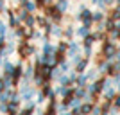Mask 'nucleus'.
Returning a JSON list of instances; mask_svg holds the SVG:
<instances>
[{"label": "nucleus", "mask_w": 120, "mask_h": 115, "mask_svg": "<svg viewBox=\"0 0 120 115\" xmlns=\"http://www.w3.org/2000/svg\"><path fill=\"white\" fill-rule=\"evenodd\" d=\"M18 45H16V56L20 58V59H25L29 61L32 56L38 52V47L32 43L30 40H25V38H20V40L16 41Z\"/></svg>", "instance_id": "nucleus-1"}, {"label": "nucleus", "mask_w": 120, "mask_h": 115, "mask_svg": "<svg viewBox=\"0 0 120 115\" xmlns=\"http://www.w3.org/2000/svg\"><path fill=\"white\" fill-rule=\"evenodd\" d=\"M75 22H79V24H84L88 27H93L95 25V20H93V11L90 7H86L84 4H79V11L74 15Z\"/></svg>", "instance_id": "nucleus-2"}, {"label": "nucleus", "mask_w": 120, "mask_h": 115, "mask_svg": "<svg viewBox=\"0 0 120 115\" xmlns=\"http://www.w3.org/2000/svg\"><path fill=\"white\" fill-rule=\"evenodd\" d=\"M41 13H45L52 24H65V16H66V13H63V11L59 9V5L56 4V2H54V4H49L45 9L41 11Z\"/></svg>", "instance_id": "nucleus-3"}, {"label": "nucleus", "mask_w": 120, "mask_h": 115, "mask_svg": "<svg viewBox=\"0 0 120 115\" xmlns=\"http://www.w3.org/2000/svg\"><path fill=\"white\" fill-rule=\"evenodd\" d=\"M116 52H118V45L115 43V40L108 38V40L102 41V47H100L99 54L102 58H106V59H116Z\"/></svg>", "instance_id": "nucleus-4"}, {"label": "nucleus", "mask_w": 120, "mask_h": 115, "mask_svg": "<svg viewBox=\"0 0 120 115\" xmlns=\"http://www.w3.org/2000/svg\"><path fill=\"white\" fill-rule=\"evenodd\" d=\"M79 52H82V41L77 38V40H70L68 41V52H66V56H68V59H72L74 56H77Z\"/></svg>", "instance_id": "nucleus-5"}, {"label": "nucleus", "mask_w": 120, "mask_h": 115, "mask_svg": "<svg viewBox=\"0 0 120 115\" xmlns=\"http://www.w3.org/2000/svg\"><path fill=\"white\" fill-rule=\"evenodd\" d=\"M15 67H16V63L9 61V58H4V61H2V75H4V77H11V79H13Z\"/></svg>", "instance_id": "nucleus-6"}, {"label": "nucleus", "mask_w": 120, "mask_h": 115, "mask_svg": "<svg viewBox=\"0 0 120 115\" xmlns=\"http://www.w3.org/2000/svg\"><path fill=\"white\" fill-rule=\"evenodd\" d=\"M90 63H91V58L82 56V58H81V59L74 65V70L77 72V74H82V72H86V70L90 68Z\"/></svg>", "instance_id": "nucleus-7"}, {"label": "nucleus", "mask_w": 120, "mask_h": 115, "mask_svg": "<svg viewBox=\"0 0 120 115\" xmlns=\"http://www.w3.org/2000/svg\"><path fill=\"white\" fill-rule=\"evenodd\" d=\"M32 79H34V63H32V61H29V63L25 65L22 83H32Z\"/></svg>", "instance_id": "nucleus-8"}, {"label": "nucleus", "mask_w": 120, "mask_h": 115, "mask_svg": "<svg viewBox=\"0 0 120 115\" xmlns=\"http://www.w3.org/2000/svg\"><path fill=\"white\" fill-rule=\"evenodd\" d=\"M22 103H23L22 99H11L9 103H7V113H11V115L20 113V110H22Z\"/></svg>", "instance_id": "nucleus-9"}, {"label": "nucleus", "mask_w": 120, "mask_h": 115, "mask_svg": "<svg viewBox=\"0 0 120 115\" xmlns=\"http://www.w3.org/2000/svg\"><path fill=\"white\" fill-rule=\"evenodd\" d=\"M75 29H77V27H75L74 24H66V25H63V38H65V40H74L75 38Z\"/></svg>", "instance_id": "nucleus-10"}, {"label": "nucleus", "mask_w": 120, "mask_h": 115, "mask_svg": "<svg viewBox=\"0 0 120 115\" xmlns=\"http://www.w3.org/2000/svg\"><path fill=\"white\" fill-rule=\"evenodd\" d=\"M57 103H59V97L49 99L45 103V113H57Z\"/></svg>", "instance_id": "nucleus-11"}, {"label": "nucleus", "mask_w": 120, "mask_h": 115, "mask_svg": "<svg viewBox=\"0 0 120 115\" xmlns=\"http://www.w3.org/2000/svg\"><path fill=\"white\" fill-rule=\"evenodd\" d=\"M91 32V27H88V25L81 24L77 29H75V38H79V40H82V38H86V36Z\"/></svg>", "instance_id": "nucleus-12"}, {"label": "nucleus", "mask_w": 120, "mask_h": 115, "mask_svg": "<svg viewBox=\"0 0 120 115\" xmlns=\"http://www.w3.org/2000/svg\"><path fill=\"white\" fill-rule=\"evenodd\" d=\"M93 108H95V103H93V101H82V104H81V115L93 113Z\"/></svg>", "instance_id": "nucleus-13"}, {"label": "nucleus", "mask_w": 120, "mask_h": 115, "mask_svg": "<svg viewBox=\"0 0 120 115\" xmlns=\"http://www.w3.org/2000/svg\"><path fill=\"white\" fill-rule=\"evenodd\" d=\"M50 38H54V40H61L63 38V24H54V29L50 32Z\"/></svg>", "instance_id": "nucleus-14"}, {"label": "nucleus", "mask_w": 120, "mask_h": 115, "mask_svg": "<svg viewBox=\"0 0 120 115\" xmlns=\"http://www.w3.org/2000/svg\"><path fill=\"white\" fill-rule=\"evenodd\" d=\"M81 41H82V47H93V43L97 41V34L93 32V31H91L90 34L86 36V38H82Z\"/></svg>", "instance_id": "nucleus-15"}, {"label": "nucleus", "mask_w": 120, "mask_h": 115, "mask_svg": "<svg viewBox=\"0 0 120 115\" xmlns=\"http://www.w3.org/2000/svg\"><path fill=\"white\" fill-rule=\"evenodd\" d=\"M74 92H75V97H81L82 101L86 99V95L90 94L86 86H77V85H74Z\"/></svg>", "instance_id": "nucleus-16"}, {"label": "nucleus", "mask_w": 120, "mask_h": 115, "mask_svg": "<svg viewBox=\"0 0 120 115\" xmlns=\"http://www.w3.org/2000/svg\"><path fill=\"white\" fill-rule=\"evenodd\" d=\"M36 20H38V27H40V29H45L47 25L50 24L49 16H47L45 13H41V15H36Z\"/></svg>", "instance_id": "nucleus-17"}, {"label": "nucleus", "mask_w": 120, "mask_h": 115, "mask_svg": "<svg viewBox=\"0 0 120 115\" xmlns=\"http://www.w3.org/2000/svg\"><path fill=\"white\" fill-rule=\"evenodd\" d=\"M57 83L63 86H74V81H72L70 74H61L59 75V79H57Z\"/></svg>", "instance_id": "nucleus-18"}, {"label": "nucleus", "mask_w": 120, "mask_h": 115, "mask_svg": "<svg viewBox=\"0 0 120 115\" xmlns=\"http://www.w3.org/2000/svg\"><path fill=\"white\" fill-rule=\"evenodd\" d=\"M88 83H90V79H88L86 72H82V74H77V77H75V85H77V86H86Z\"/></svg>", "instance_id": "nucleus-19"}, {"label": "nucleus", "mask_w": 120, "mask_h": 115, "mask_svg": "<svg viewBox=\"0 0 120 115\" xmlns=\"http://www.w3.org/2000/svg\"><path fill=\"white\" fill-rule=\"evenodd\" d=\"M86 75H88V79H90V81H95V79L100 77V72H99L97 67H95V68H91V67H90V68L86 70Z\"/></svg>", "instance_id": "nucleus-20"}, {"label": "nucleus", "mask_w": 120, "mask_h": 115, "mask_svg": "<svg viewBox=\"0 0 120 115\" xmlns=\"http://www.w3.org/2000/svg\"><path fill=\"white\" fill-rule=\"evenodd\" d=\"M108 16H109V18H113L115 22H118V20H120V5L116 4V7L109 9V11H108Z\"/></svg>", "instance_id": "nucleus-21"}, {"label": "nucleus", "mask_w": 120, "mask_h": 115, "mask_svg": "<svg viewBox=\"0 0 120 115\" xmlns=\"http://www.w3.org/2000/svg\"><path fill=\"white\" fill-rule=\"evenodd\" d=\"M27 27H38V20H36V13H30L29 16H27V20L23 22Z\"/></svg>", "instance_id": "nucleus-22"}, {"label": "nucleus", "mask_w": 120, "mask_h": 115, "mask_svg": "<svg viewBox=\"0 0 120 115\" xmlns=\"http://www.w3.org/2000/svg\"><path fill=\"white\" fill-rule=\"evenodd\" d=\"M72 68H74V65H72V61H70V59L63 61V63H61V65H59V70H61V72H63V74H68V72H70Z\"/></svg>", "instance_id": "nucleus-23"}, {"label": "nucleus", "mask_w": 120, "mask_h": 115, "mask_svg": "<svg viewBox=\"0 0 120 115\" xmlns=\"http://www.w3.org/2000/svg\"><path fill=\"white\" fill-rule=\"evenodd\" d=\"M56 4L59 5V9L63 13H68L70 11V0H59V2H56Z\"/></svg>", "instance_id": "nucleus-24"}, {"label": "nucleus", "mask_w": 120, "mask_h": 115, "mask_svg": "<svg viewBox=\"0 0 120 115\" xmlns=\"http://www.w3.org/2000/svg\"><path fill=\"white\" fill-rule=\"evenodd\" d=\"M25 9L29 11V13H38V4H36V0H29L27 2V5H25Z\"/></svg>", "instance_id": "nucleus-25"}, {"label": "nucleus", "mask_w": 120, "mask_h": 115, "mask_svg": "<svg viewBox=\"0 0 120 115\" xmlns=\"http://www.w3.org/2000/svg\"><path fill=\"white\" fill-rule=\"evenodd\" d=\"M16 45H18L16 41H7V43H5V50H7V56H11V54H15V52H16Z\"/></svg>", "instance_id": "nucleus-26"}, {"label": "nucleus", "mask_w": 120, "mask_h": 115, "mask_svg": "<svg viewBox=\"0 0 120 115\" xmlns=\"http://www.w3.org/2000/svg\"><path fill=\"white\" fill-rule=\"evenodd\" d=\"M82 54H84L86 58H91V54H93V47H82Z\"/></svg>", "instance_id": "nucleus-27"}, {"label": "nucleus", "mask_w": 120, "mask_h": 115, "mask_svg": "<svg viewBox=\"0 0 120 115\" xmlns=\"http://www.w3.org/2000/svg\"><path fill=\"white\" fill-rule=\"evenodd\" d=\"M5 9H7V5H5V0H0V15H2V16H4Z\"/></svg>", "instance_id": "nucleus-28"}, {"label": "nucleus", "mask_w": 120, "mask_h": 115, "mask_svg": "<svg viewBox=\"0 0 120 115\" xmlns=\"http://www.w3.org/2000/svg\"><path fill=\"white\" fill-rule=\"evenodd\" d=\"M115 85H116V90L120 92V81H118V83H115Z\"/></svg>", "instance_id": "nucleus-29"}, {"label": "nucleus", "mask_w": 120, "mask_h": 115, "mask_svg": "<svg viewBox=\"0 0 120 115\" xmlns=\"http://www.w3.org/2000/svg\"><path fill=\"white\" fill-rule=\"evenodd\" d=\"M118 41H120V31H118Z\"/></svg>", "instance_id": "nucleus-30"}, {"label": "nucleus", "mask_w": 120, "mask_h": 115, "mask_svg": "<svg viewBox=\"0 0 120 115\" xmlns=\"http://www.w3.org/2000/svg\"><path fill=\"white\" fill-rule=\"evenodd\" d=\"M116 4H118V5H120V0H116Z\"/></svg>", "instance_id": "nucleus-31"}, {"label": "nucleus", "mask_w": 120, "mask_h": 115, "mask_svg": "<svg viewBox=\"0 0 120 115\" xmlns=\"http://www.w3.org/2000/svg\"><path fill=\"white\" fill-rule=\"evenodd\" d=\"M75 2H81V0H75Z\"/></svg>", "instance_id": "nucleus-32"}]
</instances>
